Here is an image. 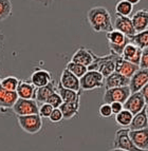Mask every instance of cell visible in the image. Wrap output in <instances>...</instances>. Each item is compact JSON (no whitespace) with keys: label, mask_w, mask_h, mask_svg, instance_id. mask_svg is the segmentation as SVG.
<instances>
[{"label":"cell","mask_w":148,"mask_h":151,"mask_svg":"<svg viewBox=\"0 0 148 151\" xmlns=\"http://www.w3.org/2000/svg\"><path fill=\"white\" fill-rule=\"evenodd\" d=\"M53 107L51 106L50 104L48 103H43L41 104V106L39 107V110H38V114L41 116V119H49L51 112L53 110Z\"/></svg>","instance_id":"33"},{"label":"cell","mask_w":148,"mask_h":151,"mask_svg":"<svg viewBox=\"0 0 148 151\" xmlns=\"http://www.w3.org/2000/svg\"><path fill=\"white\" fill-rule=\"evenodd\" d=\"M129 85V78L118 72H113L104 79V87L105 89L116 88V87H124Z\"/></svg>","instance_id":"19"},{"label":"cell","mask_w":148,"mask_h":151,"mask_svg":"<svg viewBox=\"0 0 148 151\" xmlns=\"http://www.w3.org/2000/svg\"><path fill=\"white\" fill-rule=\"evenodd\" d=\"M109 151H127V150H123V149H118V148H112Z\"/></svg>","instance_id":"41"},{"label":"cell","mask_w":148,"mask_h":151,"mask_svg":"<svg viewBox=\"0 0 148 151\" xmlns=\"http://www.w3.org/2000/svg\"><path fill=\"white\" fill-rule=\"evenodd\" d=\"M79 99H76L74 101H69V103H63L59 106V109L61 111L64 116V119H71L75 117L79 111Z\"/></svg>","instance_id":"23"},{"label":"cell","mask_w":148,"mask_h":151,"mask_svg":"<svg viewBox=\"0 0 148 151\" xmlns=\"http://www.w3.org/2000/svg\"><path fill=\"white\" fill-rule=\"evenodd\" d=\"M128 38L130 42H132L133 45H136V47H139L142 50L148 48V29L136 33L133 36Z\"/></svg>","instance_id":"26"},{"label":"cell","mask_w":148,"mask_h":151,"mask_svg":"<svg viewBox=\"0 0 148 151\" xmlns=\"http://www.w3.org/2000/svg\"><path fill=\"white\" fill-rule=\"evenodd\" d=\"M36 87L31 81H20L18 83V87L16 89V93L18 97L25 98V99H34L35 96Z\"/></svg>","instance_id":"22"},{"label":"cell","mask_w":148,"mask_h":151,"mask_svg":"<svg viewBox=\"0 0 148 151\" xmlns=\"http://www.w3.org/2000/svg\"><path fill=\"white\" fill-rule=\"evenodd\" d=\"M45 103L50 104L53 108H59V106L64 101H63V99H61V97H60V95L57 93V91H56V92H54V93H52L49 96Z\"/></svg>","instance_id":"32"},{"label":"cell","mask_w":148,"mask_h":151,"mask_svg":"<svg viewBox=\"0 0 148 151\" xmlns=\"http://www.w3.org/2000/svg\"><path fill=\"white\" fill-rule=\"evenodd\" d=\"M12 109L17 116L30 115V114H38L39 107H38V103L35 99H25V98L18 97Z\"/></svg>","instance_id":"8"},{"label":"cell","mask_w":148,"mask_h":151,"mask_svg":"<svg viewBox=\"0 0 148 151\" xmlns=\"http://www.w3.org/2000/svg\"><path fill=\"white\" fill-rule=\"evenodd\" d=\"M129 136L138 148L148 150V126L139 130H129Z\"/></svg>","instance_id":"15"},{"label":"cell","mask_w":148,"mask_h":151,"mask_svg":"<svg viewBox=\"0 0 148 151\" xmlns=\"http://www.w3.org/2000/svg\"><path fill=\"white\" fill-rule=\"evenodd\" d=\"M145 111H146V115H147V119H148V105L145 106Z\"/></svg>","instance_id":"42"},{"label":"cell","mask_w":148,"mask_h":151,"mask_svg":"<svg viewBox=\"0 0 148 151\" xmlns=\"http://www.w3.org/2000/svg\"><path fill=\"white\" fill-rule=\"evenodd\" d=\"M18 99L16 91H10L4 89L0 83V107L1 108H12Z\"/></svg>","instance_id":"21"},{"label":"cell","mask_w":148,"mask_h":151,"mask_svg":"<svg viewBox=\"0 0 148 151\" xmlns=\"http://www.w3.org/2000/svg\"><path fill=\"white\" fill-rule=\"evenodd\" d=\"M98 113H100V117L103 119H109L112 115V110H111L110 104H105L100 105V109H98Z\"/></svg>","instance_id":"34"},{"label":"cell","mask_w":148,"mask_h":151,"mask_svg":"<svg viewBox=\"0 0 148 151\" xmlns=\"http://www.w3.org/2000/svg\"><path fill=\"white\" fill-rule=\"evenodd\" d=\"M140 91H141V93H142V95H143L144 99H145L146 105H148V83H146L145 86L141 89Z\"/></svg>","instance_id":"38"},{"label":"cell","mask_w":148,"mask_h":151,"mask_svg":"<svg viewBox=\"0 0 148 151\" xmlns=\"http://www.w3.org/2000/svg\"><path fill=\"white\" fill-rule=\"evenodd\" d=\"M57 93L60 95L64 103H69V101H74L80 98V92L70 90V89L64 88L59 83H57Z\"/></svg>","instance_id":"25"},{"label":"cell","mask_w":148,"mask_h":151,"mask_svg":"<svg viewBox=\"0 0 148 151\" xmlns=\"http://www.w3.org/2000/svg\"><path fill=\"white\" fill-rule=\"evenodd\" d=\"M66 69L69 70L71 73L74 74V75L78 78L82 77V76H83L84 74L88 71V69H87L86 65H80V63H73V61H70V63H67Z\"/></svg>","instance_id":"30"},{"label":"cell","mask_w":148,"mask_h":151,"mask_svg":"<svg viewBox=\"0 0 148 151\" xmlns=\"http://www.w3.org/2000/svg\"><path fill=\"white\" fill-rule=\"evenodd\" d=\"M139 69H140V67L138 65H134V63H130V61L125 60L121 56L116 57L114 72H118V73L122 74V75L126 76V77L130 78Z\"/></svg>","instance_id":"12"},{"label":"cell","mask_w":148,"mask_h":151,"mask_svg":"<svg viewBox=\"0 0 148 151\" xmlns=\"http://www.w3.org/2000/svg\"><path fill=\"white\" fill-rule=\"evenodd\" d=\"M112 147L127 151H148L138 148L133 144L130 136H129V128H121L116 131L114 139H113Z\"/></svg>","instance_id":"6"},{"label":"cell","mask_w":148,"mask_h":151,"mask_svg":"<svg viewBox=\"0 0 148 151\" xmlns=\"http://www.w3.org/2000/svg\"><path fill=\"white\" fill-rule=\"evenodd\" d=\"M123 106L125 110H128L129 112H131L134 115V114L139 113L141 110H143L145 108L146 103L143 95L141 93V91H138V92L131 93L129 95V97L123 104Z\"/></svg>","instance_id":"9"},{"label":"cell","mask_w":148,"mask_h":151,"mask_svg":"<svg viewBox=\"0 0 148 151\" xmlns=\"http://www.w3.org/2000/svg\"><path fill=\"white\" fill-rule=\"evenodd\" d=\"M113 29L120 31L121 33H123L124 35H126L127 37H131V36H133L136 33L134 28H133L131 18L126 17V16L116 15V20H114V23H113Z\"/></svg>","instance_id":"11"},{"label":"cell","mask_w":148,"mask_h":151,"mask_svg":"<svg viewBox=\"0 0 148 151\" xmlns=\"http://www.w3.org/2000/svg\"><path fill=\"white\" fill-rule=\"evenodd\" d=\"M59 83L64 88L70 89V90L80 92V85H79V78L76 77L74 74H72L69 70L64 69L60 75Z\"/></svg>","instance_id":"13"},{"label":"cell","mask_w":148,"mask_h":151,"mask_svg":"<svg viewBox=\"0 0 148 151\" xmlns=\"http://www.w3.org/2000/svg\"><path fill=\"white\" fill-rule=\"evenodd\" d=\"M130 94L131 92L128 86L106 89L103 95V101L105 104H111L113 101H120V103L124 104Z\"/></svg>","instance_id":"7"},{"label":"cell","mask_w":148,"mask_h":151,"mask_svg":"<svg viewBox=\"0 0 148 151\" xmlns=\"http://www.w3.org/2000/svg\"><path fill=\"white\" fill-rule=\"evenodd\" d=\"M116 57L118 55H114L112 53L105 56L94 55V60L90 65L87 67V69L88 71H98L104 77H107L114 72Z\"/></svg>","instance_id":"2"},{"label":"cell","mask_w":148,"mask_h":151,"mask_svg":"<svg viewBox=\"0 0 148 151\" xmlns=\"http://www.w3.org/2000/svg\"><path fill=\"white\" fill-rule=\"evenodd\" d=\"M148 83V69H139L129 78V89L131 93L138 92Z\"/></svg>","instance_id":"10"},{"label":"cell","mask_w":148,"mask_h":151,"mask_svg":"<svg viewBox=\"0 0 148 151\" xmlns=\"http://www.w3.org/2000/svg\"><path fill=\"white\" fill-rule=\"evenodd\" d=\"M52 81V75L49 71L43 70V69H36L32 73L31 76V83L36 87L40 88L45 85H48Z\"/></svg>","instance_id":"20"},{"label":"cell","mask_w":148,"mask_h":151,"mask_svg":"<svg viewBox=\"0 0 148 151\" xmlns=\"http://www.w3.org/2000/svg\"><path fill=\"white\" fill-rule=\"evenodd\" d=\"M106 38L108 40V45L111 53L118 56L122 55L125 45L129 42V38L127 36L114 29L110 32L106 33Z\"/></svg>","instance_id":"3"},{"label":"cell","mask_w":148,"mask_h":151,"mask_svg":"<svg viewBox=\"0 0 148 151\" xmlns=\"http://www.w3.org/2000/svg\"><path fill=\"white\" fill-rule=\"evenodd\" d=\"M132 11H133V5L131 3H129L128 1H126V0H120L118 2V4L116 5V15L129 17V15L132 13Z\"/></svg>","instance_id":"28"},{"label":"cell","mask_w":148,"mask_h":151,"mask_svg":"<svg viewBox=\"0 0 148 151\" xmlns=\"http://www.w3.org/2000/svg\"><path fill=\"white\" fill-rule=\"evenodd\" d=\"M19 79L15 76H6L4 78H0V83L6 90L10 91H16L19 83Z\"/></svg>","instance_id":"31"},{"label":"cell","mask_w":148,"mask_h":151,"mask_svg":"<svg viewBox=\"0 0 148 151\" xmlns=\"http://www.w3.org/2000/svg\"><path fill=\"white\" fill-rule=\"evenodd\" d=\"M94 55L95 54L93 53L91 50L84 48V47H80L79 49H77L75 51V53L73 54L72 58H71V61L88 67L94 60Z\"/></svg>","instance_id":"16"},{"label":"cell","mask_w":148,"mask_h":151,"mask_svg":"<svg viewBox=\"0 0 148 151\" xmlns=\"http://www.w3.org/2000/svg\"><path fill=\"white\" fill-rule=\"evenodd\" d=\"M110 107H111V110H112V114H118V112H121V111L124 109V106L123 104L120 103V101H113V103L110 104Z\"/></svg>","instance_id":"37"},{"label":"cell","mask_w":148,"mask_h":151,"mask_svg":"<svg viewBox=\"0 0 148 151\" xmlns=\"http://www.w3.org/2000/svg\"><path fill=\"white\" fill-rule=\"evenodd\" d=\"M13 13L11 0H0V21L8 19Z\"/></svg>","instance_id":"29"},{"label":"cell","mask_w":148,"mask_h":151,"mask_svg":"<svg viewBox=\"0 0 148 151\" xmlns=\"http://www.w3.org/2000/svg\"><path fill=\"white\" fill-rule=\"evenodd\" d=\"M131 21L136 33L148 29V10H138L131 17Z\"/></svg>","instance_id":"18"},{"label":"cell","mask_w":148,"mask_h":151,"mask_svg":"<svg viewBox=\"0 0 148 151\" xmlns=\"http://www.w3.org/2000/svg\"><path fill=\"white\" fill-rule=\"evenodd\" d=\"M56 90H57V83H56L54 79H52L48 85H45V86H43V87H40V88H36L34 99H35L37 103L43 104L47 101V99H48V97L51 94L56 92Z\"/></svg>","instance_id":"17"},{"label":"cell","mask_w":148,"mask_h":151,"mask_svg":"<svg viewBox=\"0 0 148 151\" xmlns=\"http://www.w3.org/2000/svg\"><path fill=\"white\" fill-rule=\"evenodd\" d=\"M31 1H35V2L41 3V4H43L45 6H49V5L52 4L55 0H31Z\"/></svg>","instance_id":"39"},{"label":"cell","mask_w":148,"mask_h":151,"mask_svg":"<svg viewBox=\"0 0 148 151\" xmlns=\"http://www.w3.org/2000/svg\"><path fill=\"white\" fill-rule=\"evenodd\" d=\"M104 77L98 71H87L79 78L80 90L91 91L104 87Z\"/></svg>","instance_id":"5"},{"label":"cell","mask_w":148,"mask_h":151,"mask_svg":"<svg viewBox=\"0 0 148 151\" xmlns=\"http://www.w3.org/2000/svg\"><path fill=\"white\" fill-rule=\"evenodd\" d=\"M17 121L20 128L29 134L38 133L43 128V119L39 114L18 115Z\"/></svg>","instance_id":"4"},{"label":"cell","mask_w":148,"mask_h":151,"mask_svg":"<svg viewBox=\"0 0 148 151\" xmlns=\"http://www.w3.org/2000/svg\"><path fill=\"white\" fill-rule=\"evenodd\" d=\"M148 126V119L146 115L145 108L141 110L139 113L134 114L132 117L130 125H129V130H139V129L146 128Z\"/></svg>","instance_id":"24"},{"label":"cell","mask_w":148,"mask_h":151,"mask_svg":"<svg viewBox=\"0 0 148 151\" xmlns=\"http://www.w3.org/2000/svg\"><path fill=\"white\" fill-rule=\"evenodd\" d=\"M126 1H128L129 3H131L132 5H134V4H138L141 0H126Z\"/></svg>","instance_id":"40"},{"label":"cell","mask_w":148,"mask_h":151,"mask_svg":"<svg viewBox=\"0 0 148 151\" xmlns=\"http://www.w3.org/2000/svg\"><path fill=\"white\" fill-rule=\"evenodd\" d=\"M49 119L50 122L52 123H59L64 119V116L63 113H61V111H60L59 108H54L51 112L50 116H49Z\"/></svg>","instance_id":"35"},{"label":"cell","mask_w":148,"mask_h":151,"mask_svg":"<svg viewBox=\"0 0 148 151\" xmlns=\"http://www.w3.org/2000/svg\"><path fill=\"white\" fill-rule=\"evenodd\" d=\"M87 20L92 30L96 33H107L113 30L110 13L104 6L91 8L87 13Z\"/></svg>","instance_id":"1"},{"label":"cell","mask_w":148,"mask_h":151,"mask_svg":"<svg viewBox=\"0 0 148 151\" xmlns=\"http://www.w3.org/2000/svg\"><path fill=\"white\" fill-rule=\"evenodd\" d=\"M132 117H133V114L131 112L123 109L121 112L116 114V123L118 124V126L123 127V128H128L131 121H132Z\"/></svg>","instance_id":"27"},{"label":"cell","mask_w":148,"mask_h":151,"mask_svg":"<svg viewBox=\"0 0 148 151\" xmlns=\"http://www.w3.org/2000/svg\"><path fill=\"white\" fill-rule=\"evenodd\" d=\"M139 67H140V69H148V48L142 51V56H141Z\"/></svg>","instance_id":"36"},{"label":"cell","mask_w":148,"mask_h":151,"mask_svg":"<svg viewBox=\"0 0 148 151\" xmlns=\"http://www.w3.org/2000/svg\"><path fill=\"white\" fill-rule=\"evenodd\" d=\"M142 49L136 47V45H133L132 42L129 41L127 45H125V48L123 50V53L121 55V57L125 59L127 61L134 63V65H140L141 56H142Z\"/></svg>","instance_id":"14"}]
</instances>
